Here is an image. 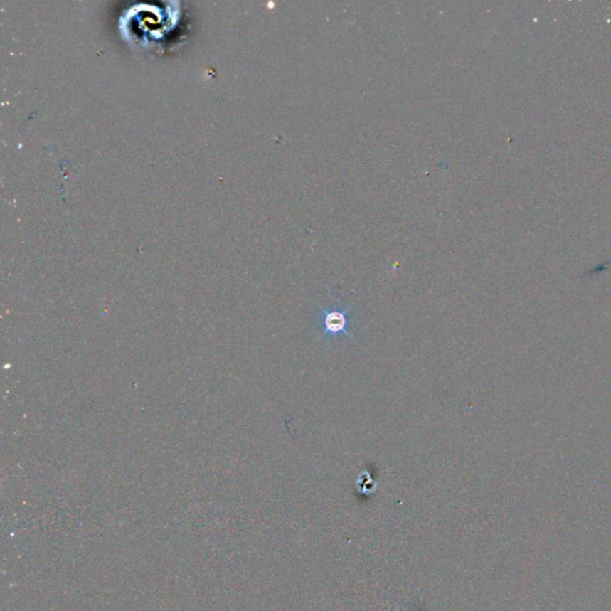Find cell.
Instances as JSON below:
<instances>
[{
	"mask_svg": "<svg viewBox=\"0 0 611 611\" xmlns=\"http://www.w3.org/2000/svg\"><path fill=\"white\" fill-rule=\"evenodd\" d=\"M352 306L341 307V306H319V331L320 341H337L341 336L352 338Z\"/></svg>",
	"mask_w": 611,
	"mask_h": 611,
	"instance_id": "6da1fadb",
	"label": "cell"
}]
</instances>
